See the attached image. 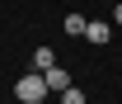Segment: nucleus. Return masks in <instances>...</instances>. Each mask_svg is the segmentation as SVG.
Returning a JSON list of instances; mask_svg holds the SVG:
<instances>
[{
    "label": "nucleus",
    "instance_id": "6",
    "mask_svg": "<svg viewBox=\"0 0 122 104\" xmlns=\"http://www.w3.org/2000/svg\"><path fill=\"white\" fill-rule=\"evenodd\" d=\"M61 104H85V90H75V85H71L66 95H61Z\"/></svg>",
    "mask_w": 122,
    "mask_h": 104
},
{
    "label": "nucleus",
    "instance_id": "5",
    "mask_svg": "<svg viewBox=\"0 0 122 104\" xmlns=\"http://www.w3.org/2000/svg\"><path fill=\"white\" fill-rule=\"evenodd\" d=\"M85 29H89V19L71 10V14H66V33H71V38H80V33H85Z\"/></svg>",
    "mask_w": 122,
    "mask_h": 104
},
{
    "label": "nucleus",
    "instance_id": "7",
    "mask_svg": "<svg viewBox=\"0 0 122 104\" xmlns=\"http://www.w3.org/2000/svg\"><path fill=\"white\" fill-rule=\"evenodd\" d=\"M113 24H122V5H117V10H113Z\"/></svg>",
    "mask_w": 122,
    "mask_h": 104
},
{
    "label": "nucleus",
    "instance_id": "1",
    "mask_svg": "<svg viewBox=\"0 0 122 104\" xmlns=\"http://www.w3.org/2000/svg\"><path fill=\"white\" fill-rule=\"evenodd\" d=\"M14 99L19 104H42L47 99V80L38 71H33V76H19V80H14Z\"/></svg>",
    "mask_w": 122,
    "mask_h": 104
},
{
    "label": "nucleus",
    "instance_id": "4",
    "mask_svg": "<svg viewBox=\"0 0 122 104\" xmlns=\"http://www.w3.org/2000/svg\"><path fill=\"white\" fill-rule=\"evenodd\" d=\"M42 80H47V90H56V95H66V90H71V76L61 71V66H52V71H47Z\"/></svg>",
    "mask_w": 122,
    "mask_h": 104
},
{
    "label": "nucleus",
    "instance_id": "2",
    "mask_svg": "<svg viewBox=\"0 0 122 104\" xmlns=\"http://www.w3.org/2000/svg\"><path fill=\"white\" fill-rule=\"evenodd\" d=\"M85 38H89V43H99V47H103L108 38H113V29H108V19H89V29H85Z\"/></svg>",
    "mask_w": 122,
    "mask_h": 104
},
{
    "label": "nucleus",
    "instance_id": "3",
    "mask_svg": "<svg viewBox=\"0 0 122 104\" xmlns=\"http://www.w3.org/2000/svg\"><path fill=\"white\" fill-rule=\"evenodd\" d=\"M52 66H56V52H52V47H38V52H33V71H38V76H47Z\"/></svg>",
    "mask_w": 122,
    "mask_h": 104
}]
</instances>
